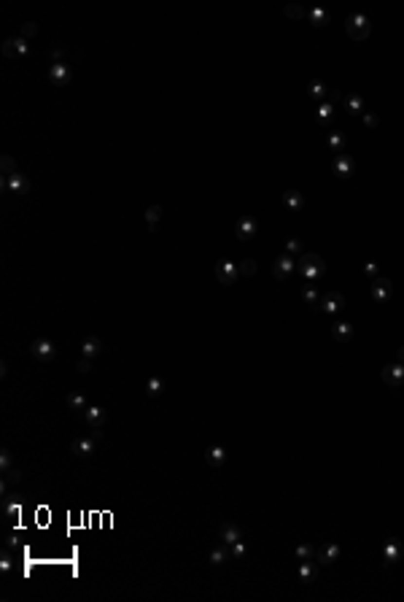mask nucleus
<instances>
[{"label":"nucleus","instance_id":"1","mask_svg":"<svg viewBox=\"0 0 404 602\" xmlns=\"http://www.w3.org/2000/svg\"><path fill=\"white\" fill-rule=\"evenodd\" d=\"M97 443H100V435H81V438H75L73 443H70V451L78 456H92L94 451H97Z\"/></svg>","mask_w":404,"mask_h":602},{"label":"nucleus","instance_id":"2","mask_svg":"<svg viewBox=\"0 0 404 602\" xmlns=\"http://www.w3.org/2000/svg\"><path fill=\"white\" fill-rule=\"evenodd\" d=\"M30 354L49 362V359H54V354H57V346H54L52 340H46V338H38V340H33V346H30Z\"/></svg>","mask_w":404,"mask_h":602},{"label":"nucleus","instance_id":"3","mask_svg":"<svg viewBox=\"0 0 404 602\" xmlns=\"http://www.w3.org/2000/svg\"><path fill=\"white\" fill-rule=\"evenodd\" d=\"M3 189H11V192H17V194H27V189H30V181L24 178V173H11V175H3Z\"/></svg>","mask_w":404,"mask_h":602},{"label":"nucleus","instance_id":"4","mask_svg":"<svg viewBox=\"0 0 404 602\" xmlns=\"http://www.w3.org/2000/svg\"><path fill=\"white\" fill-rule=\"evenodd\" d=\"M27 52H30V43L24 41L22 35H17V38H8V41L3 43V54H6V57H11V59H14V57H24Z\"/></svg>","mask_w":404,"mask_h":602},{"label":"nucleus","instance_id":"5","mask_svg":"<svg viewBox=\"0 0 404 602\" xmlns=\"http://www.w3.org/2000/svg\"><path fill=\"white\" fill-rule=\"evenodd\" d=\"M49 78H52V84H57V87H65V84L70 81V68L62 59H57V62L49 68Z\"/></svg>","mask_w":404,"mask_h":602},{"label":"nucleus","instance_id":"6","mask_svg":"<svg viewBox=\"0 0 404 602\" xmlns=\"http://www.w3.org/2000/svg\"><path fill=\"white\" fill-rule=\"evenodd\" d=\"M348 33H350V38L361 41V38L369 35V22H367L364 17H350V22H348Z\"/></svg>","mask_w":404,"mask_h":602},{"label":"nucleus","instance_id":"7","mask_svg":"<svg viewBox=\"0 0 404 602\" xmlns=\"http://www.w3.org/2000/svg\"><path fill=\"white\" fill-rule=\"evenodd\" d=\"M81 416H84V421H87V424H89L92 429H100V427L105 424V410H103V408H97V405H89V408L84 410Z\"/></svg>","mask_w":404,"mask_h":602},{"label":"nucleus","instance_id":"8","mask_svg":"<svg viewBox=\"0 0 404 602\" xmlns=\"http://www.w3.org/2000/svg\"><path fill=\"white\" fill-rule=\"evenodd\" d=\"M103 351V340L100 338H87L84 343H81V357L84 359H94Z\"/></svg>","mask_w":404,"mask_h":602},{"label":"nucleus","instance_id":"9","mask_svg":"<svg viewBox=\"0 0 404 602\" xmlns=\"http://www.w3.org/2000/svg\"><path fill=\"white\" fill-rule=\"evenodd\" d=\"M68 405H70L73 410H81V413L89 408V405H87V397H84V394H78V392H73V394L68 397Z\"/></svg>","mask_w":404,"mask_h":602},{"label":"nucleus","instance_id":"10","mask_svg":"<svg viewBox=\"0 0 404 602\" xmlns=\"http://www.w3.org/2000/svg\"><path fill=\"white\" fill-rule=\"evenodd\" d=\"M388 294H391V281L377 278V281H375V297H377V300H386Z\"/></svg>","mask_w":404,"mask_h":602},{"label":"nucleus","instance_id":"11","mask_svg":"<svg viewBox=\"0 0 404 602\" xmlns=\"http://www.w3.org/2000/svg\"><path fill=\"white\" fill-rule=\"evenodd\" d=\"M162 389H165V381H162L159 375H154V378H148V384H146V392H148L151 397H156V394H162Z\"/></svg>","mask_w":404,"mask_h":602},{"label":"nucleus","instance_id":"12","mask_svg":"<svg viewBox=\"0 0 404 602\" xmlns=\"http://www.w3.org/2000/svg\"><path fill=\"white\" fill-rule=\"evenodd\" d=\"M337 308H342V297H337V294H326L323 297V311H337Z\"/></svg>","mask_w":404,"mask_h":602},{"label":"nucleus","instance_id":"13","mask_svg":"<svg viewBox=\"0 0 404 602\" xmlns=\"http://www.w3.org/2000/svg\"><path fill=\"white\" fill-rule=\"evenodd\" d=\"M224 448L221 446H213V448H208V462H213V465H221L224 462Z\"/></svg>","mask_w":404,"mask_h":602},{"label":"nucleus","instance_id":"14","mask_svg":"<svg viewBox=\"0 0 404 602\" xmlns=\"http://www.w3.org/2000/svg\"><path fill=\"white\" fill-rule=\"evenodd\" d=\"M162 216V205H151L148 211H146V222H148V227H154L156 222H159Z\"/></svg>","mask_w":404,"mask_h":602},{"label":"nucleus","instance_id":"15","mask_svg":"<svg viewBox=\"0 0 404 602\" xmlns=\"http://www.w3.org/2000/svg\"><path fill=\"white\" fill-rule=\"evenodd\" d=\"M219 275H221V281L235 278V268H232V262H221L219 265Z\"/></svg>","mask_w":404,"mask_h":602},{"label":"nucleus","instance_id":"16","mask_svg":"<svg viewBox=\"0 0 404 602\" xmlns=\"http://www.w3.org/2000/svg\"><path fill=\"white\" fill-rule=\"evenodd\" d=\"M78 370H81V373H89V370H92V359H81Z\"/></svg>","mask_w":404,"mask_h":602},{"label":"nucleus","instance_id":"17","mask_svg":"<svg viewBox=\"0 0 404 602\" xmlns=\"http://www.w3.org/2000/svg\"><path fill=\"white\" fill-rule=\"evenodd\" d=\"M399 359H402V362H404V349H399Z\"/></svg>","mask_w":404,"mask_h":602}]
</instances>
